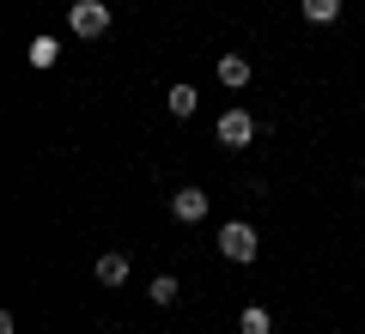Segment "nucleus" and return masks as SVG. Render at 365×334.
<instances>
[{
  "label": "nucleus",
  "mask_w": 365,
  "mask_h": 334,
  "mask_svg": "<svg viewBox=\"0 0 365 334\" xmlns=\"http://www.w3.org/2000/svg\"><path fill=\"white\" fill-rule=\"evenodd\" d=\"M256 225H250V219H225L220 225V256L225 261H256Z\"/></svg>",
  "instance_id": "obj_1"
},
{
  "label": "nucleus",
  "mask_w": 365,
  "mask_h": 334,
  "mask_svg": "<svg viewBox=\"0 0 365 334\" xmlns=\"http://www.w3.org/2000/svg\"><path fill=\"white\" fill-rule=\"evenodd\" d=\"M67 31H73V37H104L110 31V6L104 0H73V6H67Z\"/></svg>",
  "instance_id": "obj_2"
},
{
  "label": "nucleus",
  "mask_w": 365,
  "mask_h": 334,
  "mask_svg": "<svg viewBox=\"0 0 365 334\" xmlns=\"http://www.w3.org/2000/svg\"><path fill=\"white\" fill-rule=\"evenodd\" d=\"M213 134H220V146H232V152H244V146L256 140V116H250V110H237V103H232V110H225V116L213 122Z\"/></svg>",
  "instance_id": "obj_3"
},
{
  "label": "nucleus",
  "mask_w": 365,
  "mask_h": 334,
  "mask_svg": "<svg viewBox=\"0 0 365 334\" xmlns=\"http://www.w3.org/2000/svg\"><path fill=\"white\" fill-rule=\"evenodd\" d=\"M170 219H177V225H201V219H207V194L201 189H177L170 194Z\"/></svg>",
  "instance_id": "obj_4"
},
{
  "label": "nucleus",
  "mask_w": 365,
  "mask_h": 334,
  "mask_svg": "<svg viewBox=\"0 0 365 334\" xmlns=\"http://www.w3.org/2000/svg\"><path fill=\"white\" fill-rule=\"evenodd\" d=\"M213 73H220L225 91H244V85H250V61H244V55H220V67H213Z\"/></svg>",
  "instance_id": "obj_5"
},
{
  "label": "nucleus",
  "mask_w": 365,
  "mask_h": 334,
  "mask_svg": "<svg viewBox=\"0 0 365 334\" xmlns=\"http://www.w3.org/2000/svg\"><path fill=\"white\" fill-rule=\"evenodd\" d=\"M195 103H201V91H195V85H170V91H165V110H170L177 122L195 116Z\"/></svg>",
  "instance_id": "obj_6"
},
{
  "label": "nucleus",
  "mask_w": 365,
  "mask_h": 334,
  "mask_svg": "<svg viewBox=\"0 0 365 334\" xmlns=\"http://www.w3.org/2000/svg\"><path fill=\"white\" fill-rule=\"evenodd\" d=\"M177 292H182V286H177V273H153V286H146V298H153L158 310H170V304H177Z\"/></svg>",
  "instance_id": "obj_7"
},
{
  "label": "nucleus",
  "mask_w": 365,
  "mask_h": 334,
  "mask_svg": "<svg viewBox=\"0 0 365 334\" xmlns=\"http://www.w3.org/2000/svg\"><path fill=\"white\" fill-rule=\"evenodd\" d=\"M25 61H31V67H55V61H61V43H55V37H31Z\"/></svg>",
  "instance_id": "obj_8"
},
{
  "label": "nucleus",
  "mask_w": 365,
  "mask_h": 334,
  "mask_svg": "<svg viewBox=\"0 0 365 334\" xmlns=\"http://www.w3.org/2000/svg\"><path fill=\"white\" fill-rule=\"evenodd\" d=\"M299 13L311 19V25H335V19H341V0H299Z\"/></svg>",
  "instance_id": "obj_9"
},
{
  "label": "nucleus",
  "mask_w": 365,
  "mask_h": 334,
  "mask_svg": "<svg viewBox=\"0 0 365 334\" xmlns=\"http://www.w3.org/2000/svg\"><path fill=\"white\" fill-rule=\"evenodd\" d=\"M98 286H128V261L122 256H98Z\"/></svg>",
  "instance_id": "obj_10"
},
{
  "label": "nucleus",
  "mask_w": 365,
  "mask_h": 334,
  "mask_svg": "<svg viewBox=\"0 0 365 334\" xmlns=\"http://www.w3.org/2000/svg\"><path fill=\"white\" fill-rule=\"evenodd\" d=\"M237 334H274V316H268L262 304H250L244 316H237Z\"/></svg>",
  "instance_id": "obj_11"
}]
</instances>
